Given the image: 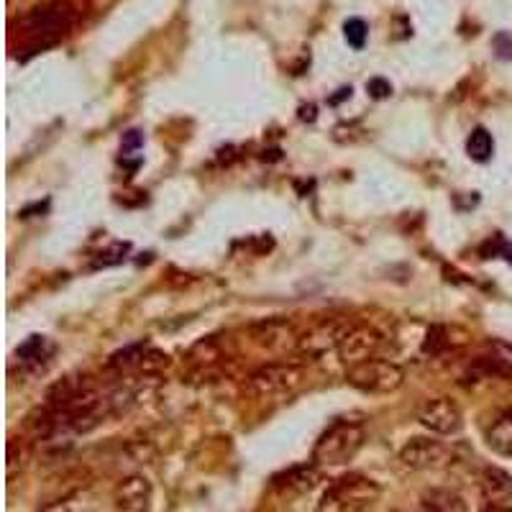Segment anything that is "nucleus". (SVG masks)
I'll return each mask as SVG.
<instances>
[{"label": "nucleus", "mask_w": 512, "mask_h": 512, "mask_svg": "<svg viewBox=\"0 0 512 512\" xmlns=\"http://www.w3.org/2000/svg\"><path fill=\"white\" fill-rule=\"evenodd\" d=\"M346 98H351V88H344V90H338V95H336V98H333V100H331V103H333V105H336V103H341V100H346Z\"/></svg>", "instance_id": "obj_26"}, {"label": "nucleus", "mask_w": 512, "mask_h": 512, "mask_svg": "<svg viewBox=\"0 0 512 512\" xmlns=\"http://www.w3.org/2000/svg\"><path fill=\"white\" fill-rule=\"evenodd\" d=\"M384 346H387V338L377 328L356 323L349 331V336L344 338V344L338 346V356H341L346 367H354V364H361V361L377 359L384 351Z\"/></svg>", "instance_id": "obj_8"}, {"label": "nucleus", "mask_w": 512, "mask_h": 512, "mask_svg": "<svg viewBox=\"0 0 512 512\" xmlns=\"http://www.w3.org/2000/svg\"><path fill=\"white\" fill-rule=\"evenodd\" d=\"M346 379L351 387L367 392V395H390L400 390L405 382V372L400 364L390 359H369L346 369Z\"/></svg>", "instance_id": "obj_2"}, {"label": "nucleus", "mask_w": 512, "mask_h": 512, "mask_svg": "<svg viewBox=\"0 0 512 512\" xmlns=\"http://www.w3.org/2000/svg\"><path fill=\"white\" fill-rule=\"evenodd\" d=\"M331 489L336 492L338 500L344 502L346 510H349V507H354V505H367V502L377 500V497H379L377 484H374L372 479H367V477H356V474L338 479V482L333 484Z\"/></svg>", "instance_id": "obj_12"}, {"label": "nucleus", "mask_w": 512, "mask_h": 512, "mask_svg": "<svg viewBox=\"0 0 512 512\" xmlns=\"http://www.w3.org/2000/svg\"><path fill=\"white\" fill-rule=\"evenodd\" d=\"M72 18L75 16H72V6L67 0H49L26 16V31L34 39H41V44H52L70 29Z\"/></svg>", "instance_id": "obj_5"}, {"label": "nucleus", "mask_w": 512, "mask_h": 512, "mask_svg": "<svg viewBox=\"0 0 512 512\" xmlns=\"http://www.w3.org/2000/svg\"><path fill=\"white\" fill-rule=\"evenodd\" d=\"M367 441L364 425L356 420H336L320 433L313 448L315 466H344L354 459Z\"/></svg>", "instance_id": "obj_1"}, {"label": "nucleus", "mask_w": 512, "mask_h": 512, "mask_svg": "<svg viewBox=\"0 0 512 512\" xmlns=\"http://www.w3.org/2000/svg\"><path fill=\"white\" fill-rule=\"evenodd\" d=\"M446 346H448L446 331H443L441 326L428 328V333H425V338H423V354L438 356L443 349H446Z\"/></svg>", "instance_id": "obj_20"}, {"label": "nucleus", "mask_w": 512, "mask_h": 512, "mask_svg": "<svg viewBox=\"0 0 512 512\" xmlns=\"http://www.w3.org/2000/svg\"><path fill=\"white\" fill-rule=\"evenodd\" d=\"M420 505L423 512H466V502L451 489H425Z\"/></svg>", "instance_id": "obj_14"}, {"label": "nucleus", "mask_w": 512, "mask_h": 512, "mask_svg": "<svg viewBox=\"0 0 512 512\" xmlns=\"http://www.w3.org/2000/svg\"><path fill=\"white\" fill-rule=\"evenodd\" d=\"M54 346L49 344L47 336H29L24 344L18 346V361L21 364H41L52 356Z\"/></svg>", "instance_id": "obj_18"}, {"label": "nucleus", "mask_w": 512, "mask_h": 512, "mask_svg": "<svg viewBox=\"0 0 512 512\" xmlns=\"http://www.w3.org/2000/svg\"><path fill=\"white\" fill-rule=\"evenodd\" d=\"M418 420L423 428H428L436 436H456L464 425V415L451 397L425 400L418 410Z\"/></svg>", "instance_id": "obj_6"}, {"label": "nucleus", "mask_w": 512, "mask_h": 512, "mask_svg": "<svg viewBox=\"0 0 512 512\" xmlns=\"http://www.w3.org/2000/svg\"><path fill=\"white\" fill-rule=\"evenodd\" d=\"M118 512H149L152 505V484L144 477H126L118 482L116 492H113Z\"/></svg>", "instance_id": "obj_11"}, {"label": "nucleus", "mask_w": 512, "mask_h": 512, "mask_svg": "<svg viewBox=\"0 0 512 512\" xmlns=\"http://www.w3.org/2000/svg\"><path fill=\"white\" fill-rule=\"evenodd\" d=\"M344 34H346V41H349V47L364 49L369 36V26L364 24L361 18H349V21L344 24Z\"/></svg>", "instance_id": "obj_19"}, {"label": "nucleus", "mask_w": 512, "mask_h": 512, "mask_svg": "<svg viewBox=\"0 0 512 512\" xmlns=\"http://www.w3.org/2000/svg\"><path fill=\"white\" fill-rule=\"evenodd\" d=\"M18 446H21V438H11L8 441V474H16V469L21 466L24 469L26 461H29V443H24V448L18 451Z\"/></svg>", "instance_id": "obj_21"}, {"label": "nucleus", "mask_w": 512, "mask_h": 512, "mask_svg": "<svg viewBox=\"0 0 512 512\" xmlns=\"http://www.w3.org/2000/svg\"><path fill=\"white\" fill-rule=\"evenodd\" d=\"M466 154L479 164L492 159V154H495V139H492V134H489L487 128L479 126L469 134V139H466Z\"/></svg>", "instance_id": "obj_17"}, {"label": "nucleus", "mask_w": 512, "mask_h": 512, "mask_svg": "<svg viewBox=\"0 0 512 512\" xmlns=\"http://www.w3.org/2000/svg\"><path fill=\"white\" fill-rule=\"evenodd\" d=\"M139 146H141L139 131H128L126 141H123V149H139Z\"/></svg>", "instance_id": "obj_24"}, {"label": "nucleus", "mask_w": 512, "mask_h": 512, "mask_svg": "<svg viewBox=\"0 0 512 512\" xmlns=\"http://www.w3.org/2000/svg\"><path fill=\"white\" fill-rule=\"evenodd\" d=\"M487 443L492 451H497L500 456H510L512 459V410L510 413H502L495 423L489 425Z\"/></svg>", "instance_id": "obj_15"}, {"label": "nucleus", "mask_w": 512, "mask_h": 512, "mask_svg": "<svg viewBox=\"0 0 512 512\" xmlns=\"http://www.w3.org/2000/svg\"><path fill=\"white\" fill-rule=\"evenodd\" d=\"M479 492L487 507L512 512V477L500 466H484L479 474Z\"/></svg>", "instance_id": "obj_10"}, {"label": "nucleus", "mask_w": 512, "mask_h": 512, "mask_svg": "<svg viewBox=\"0 0 512 512\" xmlns=\"http://www.w3.org/2000/svg\"><path fill=\"white\" fill-rule=\"evenodd\" d=\"M451 456L448 446L436 438H413L402 446L400 461L402 466H408L413 472H425V469H438Z\"/></svg>", "instance_id": "obj_9"}, {"label": "nucleus", "mask_w": 512, "mask_h": 512, "mask_svg": "<svg viewBox=\"0 0 512 512\" xmlns=\"http://www.w3.org/2000/svg\"><path fill=\"white\" fill-rule=\"evenodd\" d=\"M482 512H510V510H497V507H487V505H484Z\"/></svg>", "instance_id": "obj_27"}, {"label": "nucleus", "mask_w": 512, "mask_h": 512, "mask_svg": "<svg viewBox=\"0 0 512 512\" xmlns=\"http://www.w3.org/2000/svg\"><path fill=\"white\" fill-rule=\"evenodd\" d=\"M251 341H254L259 349L269 351V354H287V351H297V336L295 326L285 318H267L259 320L249 328Z\"/></svg>", "instance_id": "obj_7"}, {"label": "nucleus", "mask_w": 512, "mask_h": 512, "mask_svg": "<svg viewBox=\"0 0 512 512\" xmlns=\"http://www.w3.org/2000/svg\"><path fill=\"white\" fill-rule=\"evenodd\" d=\"M354 326V320L341 318V315L338 318H323L300 336L295 354L305 356V359H320V356L331 354V351H338V346L344 344V338L349 336Z\"/></svg>", "instance_id": "obj_4"}, {"label": "nucleus", "mask_w": 512, "mask_h": 512, "mask_svg": "<svg viewBox=\"0 0 512 512\" xmlns=\"http://www.w3.org/2000/svg\"><path fill=\"white\" fill-rule=\"evenodd\" d=\"M149 351H152V346L149 344H131L126 346V349L116 351V354L111 356V361H108V369H116V372H134V369L144 367L146 356H149Z\"/></svg>", "instance_id": "obj_16"}, {"label": "nucleus", "mask_w": 512, "mask_h": 512, "mask_svg": "<svg viewBox=\"0 0 512 512\" xmlns=\"http://www.w3.org/2000/svg\"><path fill=\"white\" fill-rule=\"evenodd\" d=\"M318 512H346V507H344V502L338 500L336 492H333V489L328 487V492H326V495H323V500H320Z\"/></svg>", "instance_id": "obj_23"}, {"label": "nucleus", "mask_w": 512, "mask_h": 512, "mask_svg": "<svg viewBox=\"0 0 512 512\" xmlns=\"http://www.w3.org/2000/svg\"><path fill=\"white\" fill-rule=\"evenodd\" d=\"M315 482H318V469L315 466H292L285 474L274 477V487L285 489V492H295V495L310 492Z\"/></svg>", "instance_id": "obj_13"}, {"label": "nucleus", "mask_w": 512, "mask_h": 512, "mask_svg": "<svg viewBox=\"0 0 512 512\" xmlns=\"http://www.w3.org/2000/svg\"><path fill=\"white\" fill-rule=\"evenodd\" d=\"M300 118L303 121H315V108L310 105V108H300Z\"/></svg>", "instance_id": "obj_25"}, {"label": "nucleus", "mask_w": 512, "mask_h": 512, "mask_svg": "<svg viewBox=\"0 0 512 512\" xmlns=\"http://www.w3.org/2000/svg\"><path fill=\"white\" fill-rule=\"evenodd\" d=\"M305 382V369L290 361L264 364L246 379V390L254 397H280L295 392Z\"/></svg>", "instance_id": "obj_3"}, {"label": "nucleus", "mask_w": 512, "mask_h": 512, "mask_svg": "<svg viewBox=\"0 0 512 512\" xmlns=\"http://www.w3.org/2000/svg\"><path fill=\"white\" fill-rule=\"evenodd\" d=\"M367 90L374 100H384L392 95V85L384 77H374V80L367 82Z\"/></svg>", "instance_id": "obj_22"}]
</instances>
